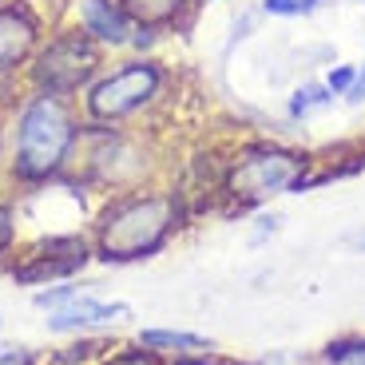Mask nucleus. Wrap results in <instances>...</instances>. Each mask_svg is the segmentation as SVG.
Instances as JSON below:
<instances>
[{
	"mask_svg": "<svg viewBox=\"0 0 365 365\" xmlns=\"http://www.w3.org/2000/svg\"><path fill=\"white\" fill-rule=\"evenodd\" d=\"M100 365H163V357L151 354V349H143V346L135 341V346H115Z\"/></svg>",
	"mask_w": 365,
	"mask_h": 365,
	"instance_id": "nucleus-18",
	"label": "nucleus"
},
{
	"mask_svg": "<svg viewBox=\"0 0 365 365\" xmlns=\"http://www.w3.org/2000/svg\"><path fill=\"white\" fill-rule=\"evenodd\" d=\"M175 88L171 64H163L155 52L147 56H119L115 64H108L96 83L80 96V111L88 123H103V128H131L139 119H151Z\"/></svg>",
	"mask_w": 365,
	"mask_h": 365,
	"instance_id": "nucleus-4",
	"label": "nucleus"
},
{
	"mask_svg": "<svg viewBox=\"0 0 365 365\" xmlns=\"http://www.w3.org/2000/svg\"><path fill=\"white\" fill-rule=\"evenodd\" d=\"M40 365H44V361H40Z\"/></svg>",
	"mask_w": 365,
	"mask_h": 365,
	"instance_id": "nucleus-29",
	"label": "nucleus"
},
{
	"mask_svg": "<svg viewBox=\"0 0 365 365\" xmlns=\"http://www.w3.org/2000/svg\"><path fill=\"white\" fill-rule=\"evenodd\" d=\"M72 24H80L103 52H131L135 20L123 0H72Z\"/></svg>",
	"mask_w": 365,
	"mask_h": 365,
	"instance_id": "nucleus-10",
	"label": "nucleus"
},
{
	"mask_svg": "<svg viewBox=\"0 0 365 365\" xmlns=\"http://www.w3.org/2000/svg\"><path fill=\"white\" fill-rule=\"evenodd\" d=\"M210 0H123V9L131 12V20L143 28H155V32H187L195 24L202 9Z\"/></svg>",
	"mask_w": 365,
	"mask_h": 365,
	"instance_id": "nucleus-11",
	"label": "nucleus"
},
{
	"mask_svg": "<svg viewBox=\"0 0 365 365\" xmlns=\"http://www.w3.org/2000/svg\"><path fill=\"white\" fill-rule=\"evenodd\" d=\"M135 341L143 349H151V354H159L167 361V357H182V354H207V349H215V341L207 338V334H195V329H171V326H147L135 334Z\"/></svg>",
	"mask_w": 365,
	"mask_h": 365,
	"instance_id": "nucleus-12",
	"label": "nucleus"
},
{
	"mask_svg": "<svg viewBox=\"0 0 365 365\" xmlns=\"http://www.w3.org/2000/svg\"><path fill=\"white\" fill-rule=\"evenodd\" d=\"M108 68V52L83 32L80 24H56L40 40L36 56L24 72V91H44L60 100H76L96 83V76Z\"/></svg>",
	"mask_w": 365,
	"mask_h": 365,
	"instance_id": "nucleus-6",
	"label": "nucleus"
},
{
	"mask_svg": "<svg viewBox=\"0 0 365 365\" xmlns=\"http://www.w3.org/2000/svg\"><path fill=\"white\" fill-rule=\"evenodd\" d=\"M48 36V20L32 0H0V108L24 96V72Z\"/></svg>",
	"mask_w": 365,
	"mask_h": 365,
	"instance_id": "nucleus-8",
	"label": "nucleus"
},
{
	"mask_svg": "<svg viewBox=\"0 0 365 365\" xmlns=\"http://www.w3.org/2000/svg\"><path fill=\"white\" fill-rule=\"evenodd\" d=\"M96 258L91 250V235L83 230H52L40 235L24 247H16L9 255V278L16 286H56V282H72L76 274H83V266Z\"/></svg>",
	"mask_w": 365,
	"mask_h": 365,
	"instance_id": "nucleus-7",
	"label": "nucleus"
},
{
	"mask_svg": "<svg viewBox=\"0 0 365 365\" xmlns=\"http://www.w3.org/2000/svg\"><path fill=\"white\" fill-rule=\"evenodd\" d=\"M338 103V96L326 88V80L322 76H306V80H298L290 88V96H286V119L290 123H310L314 115H322V111H329Z\"/></svg>",
	"mask_w": 365,
	"mask_h": 365,
	"instance_id": "nucleus-13",
	"label": "nucleus"
},
{
	"mask_svg": "<svg viewBox=\"0 0 365 365\" xmlns=\"http://www.w3.org/2000/svg\"><path fill=\"white\" fill-rule=\"evenodd\" d=\"M0 365H40V357L24 341H0Z\"/></svg>",
	"mask_w": 365,
	"mask_h": 365,
	"instance_id": "nucleus-23",
	"label": "nucleus"
},
{
	"mask_svg": "<svg viewBox=\"0 0 365 365\" xmlns=\"http://www.w3.org/2000/svg\"><path fill=\"white\" fill-rule=\"evenodd\" d=\"M346 242H349V247L357 250V255H365V227H361V230H354V235H349Z\"/></svg>",
	"mask_w": 365,
	"mask_h": 365,
	"instance_id": "nucleus-26",
	"label": "nucleus"
},
{
	"mask_svg": "<svg viewBox=\"0 0 365 365\" xmlns=\"http://www.w3.org/2000/svg\"><path fill=\"white\" fill-rule=\"evenodd\" d=\"M195 222V207L179 182H147L108 195L91 219V250L108 266H131L163 255Z\"/></svg>",
	"mask_w": 365,
	"mask_h": 365,
	"instance_id": "nucleus-1",
	"label": "nucleus"
},
{
	"mask_svg": "<svg viewBox=\"0 0 365 365\" xmlns=\"http://www.w3.org/2000/svg\"><path fill=\"white\" fill-rule=\"evenodd\" d=\"M322 80H326V88L334 91L338 100H346L349 88H354V80H357V64H341V60H334V64L322 72Z\"/></svg>",
	"mask_w": 365,
	"mask_h": 365,
	"instance_id": "nucleus-19",
	"label": "nucleus"
},
{
	"mask_svg": "<svg viewBox=\"0 0 365 365\" xmlns=\"http://www.w3.org/2000/svg\"><path fill=\"white\" fill-rule=\"evenodd\" d=\"M115 346L119 341L111 334H76L68 346H60L48 357V365H100Z\"/></svg>",
	"mask_w": 365,
	"mask_h": 365,
	"instance_id": "nucleus-14",
	"label": "nucleus"
},
{
	"mask_svg": "<svg viewBox=\"0 0 365 365\" xmlns=\"http://www.w3.org/2000/svg\"><path fill=\"white\" fill-rule=\"evenodd\" d=\"M12 151L4 182L20 191H44L52 182L72 179L83 139V111L76 100L24 91L9 111Z\"/></svg>",
	"mask_w": 365,
	"mask_h": 365,
	"instance_id": "nucleus-2",
	"label": "nucleus"
},
{
	"mask_svg": "<svg viewBox=\"0 0 365 365\" xmlns=\"http://www.w3.org/2000/svg\"><path fill=\"white\" fill-rule=\"evenodd\" d=\"M282 230V215H274V210H255L250 215V247H262L266 238H274Z\"/></svg>",
	"mask_w": 365,
	"mask_h": 365,
	"instance_id": "nucleus-20",
	"label": "nucleus"
},
{
	"mask_svg": "<svg viewBox=\"0 0 365 365\" xmlns=\"http://www.w3.org/2000/svg\"><path fill=\"white\" fill-rule=\"evenodd\" d=\"M72 182L100 195L135 191L159 182V147L151 131L139 128H103L83 119L80 155L72 167Z\"/></svg>",
	"mask_w": 365,
	"mask_h": 365,
	"instance_id": "nucleus-5",
	"label": "nucleus"
},
{
	"mask_svg": "<svg viewBox=\"0 0 365 365\" xmlns=\"http://www.w3.org/2000/svg\"><path fill=\"white\" fill-rule=\"evenodd\" d=\"M322 365H365V334H338L318 354Z\"/></svg>",
	"mask_w": 365,
	"mask_h": 365,
	"instance_id": "nucleus-15",
	"label": "nucleus"
},
{
	"mask_svg": "<svg viewBox=\"0 0 365 365\" xmlns=\"http://www.w3.org/2000/svg\"><path fill=\"white\" fill-rule=\"evenodd\" d=\"M163 365H250L242 357L219 354V349H207V354H182V357H167Z\"/></svg>",
	"mask_w": 365,
	"mask_h": 365,
	"instance_id": "nucleus-22",
	"label": "nucleus"
},
{
	"mask_svg": "<svg viewBox=\"0 0 365 365\" xmlns=\"http://www.w3.org/2000/svg\"><path fill=\"white\" fill-rule=\"evenodd\" d=\"M329 0H258V12L266 20H310Z\"/></svg>",
	"mask_w": 365,
	"mask_h": 365,
	"instance_id": "nucleus-16",
	"label": "nucleus"
},
{
	"mask_svg": "<svg viewBox=\"0 0 365 365\" xmlns=\"http://www.w3.org/2000/svg\"><path fill=\"white\" fill-rule=\"evenodd\" d=\"M131 318V306L128 302H108V298H96L91 290H80L72 302H64L60 310H52L44 318L48 334H108L111 326Z\"/></svg>",
	"mask_w": 365,
	"mask_h": 365,
	"instance_id": "nucleus-9",
	"label": "nucleus"
},
{
	"mask_svg": "<svg viewBox=\"0 0 365 365\" xmlns=\"http://www.w3.org/2000/svg\"><path fill=\"white\" fill-rule=\"evenodd\" d=\"M16 202L9 195H0V258H9L20 247V227H16Z\"/></svg>",
	"mask_w": 365,
	"mask_h": 365,
	"instance_id": "nucleus-17",
	"label": "nucleus"
},
{
	"mask_svg": "<svg viewBox=\"0 0 365 365\" xmlns=\"http://www.w3.org/2000/svg\"><path fill=\"white\" fill-rule=\"evenodd\" d=\"M341 103H349V108H361L365 103V60L357 64V80H354V88H349V96Z\"/></svg>",
	"mask_w": 365,
	"mask_h": 365,
	"instance_id": "nucleus-25",
	"label": "nucleus"
},
{
	"mask_svg": "<svg viewBox=\"0 0 365 365\" xmlns=\"http://www.w3.org/2000/svg\"><path fill=\"white\" fill-rule=\"evenodd\" d=\"M357 4H365V0H357Z\"/></svg>",
	"mask_w": 365,
	"mask_h": 365,
	"instance_id": "nucleus-28",
	"label": "nucleus"
},
{
	"mask_svg": "<svg viewBox=\"0 0 365 365\" xmlns=\"http://www.w3.org/2000/svg\"><path fill=\"white\" fill-rule=\"evenodd\" d=\"M9 151H12V128H9V111L0 108V182L9 175Z\"/></svg>",
	"mask_w": 365,
	"mask_h": 365,
	"instance_id": "nucleus-24",
	"label": "nucleus"
},
{
	"mask_svg": "<svg viewBox=\"0 0 365 365\" xmlns=\"http://www.w3.org/2000/svg\"><path fill=\"white\" fill-rule=\"evenodd\" d=\"M262 20H266V16L258 12V4H255V9H242V12H238V16H235V28H230V40H227V52H230L235 44H242L247 36H255Z\"/></svg>",
	"mask_w": 365,
	"mask_h": 365,
	"instance_id": "nucleus-21",
	"label": "nucleus"
},
{
	"mask_svg": "<svg viewBox=\"0 0 365 365\" xmlns=\"http://www.w3.org/2000/svg\"><path fill=\"white\" fill-rule=\"evenodd\" d=\"M302 365H322V361H318V357H314V361H302Z\"/></svg>",
	"mask_w": 365,
	"mask_h": 365,
	"instance_id": "nucleus-27",
	"label": "nucleus"
},
{
	"mask_svg": "<svg viewBox=\"0 0 365 365\" xmlns=\"http://www.w3.org/2000/svg\"><path fill=\"white\" fill-rule=\"evenodd\" d=\"M314 191V151L282 135H238L222 151L215 215L242 219L278 195Z\"/></svg>",
	"mask_w": 365,
	"mask_h": 365,
	"instance_id": "nucleus-3",
	"label": "nucleus"
}]
</instances>
